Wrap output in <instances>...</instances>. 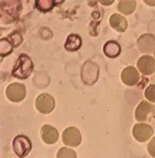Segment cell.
<instances>
[{"instance_id":"8","label":"cell","mask_w":155,"mask_h":158,"mask_svg":"<svg viewBox=\"0 0 155 158\" xmlns=\"http://www.w3.org/2000/svg\"><path fill=\"white\" fill-rule=\"evenodd\" d=\"M62 140L66 145L72 147L78 146L81 144L82 136L77 128L71 127L66 128L63 132Z\"/></svg>"},{"instance_id":"17","label":"cell","mask_w":155,"mask_h":158,"mask_svg":"<svg viewBox=\"0 0 155 158\" xmlns=\"http://www.w3.org/2000/svg\"><path fill=\"white\" fill-rule=\"evenodd\" d=\"M57 2L50 0H43V1H36L35 5L36 7L42 12H47L50 11L53 7L56 6Z\"/></svg>"},{"instance_id":"21","label":"cell","mask_w":155,"mask_h":158,"mask_svg":"<svg viewBox=\"0 0 155 158\" xmlns=\"http://www.w3.org/2000/svg\"><path fill=\"white\" fill-rule=\"evenodd\" d=\"M147 150L150 154L153 157H155V137H154L148 144Z\"/></svg>"},{"instance_id":"23","label":"cell","mask_w":155,"mask_h":158,"mask_svg":"<svg viewBox=\"0 0 155 158\" xmlns=\"http://www.w3.org/2000/svg\"><path fill=\"white\" fill-rule=\"evenodd\" d=\"M144 3H147L148 6H155V1H144Z\"/></svg>"},{"instance_id":"22","label":"cell","mask_w":155,"mask_h":158,"mask_svg":"<svg viewBox=\"0 0 155 158\" xmlns=\"http://www.w3.org/2000/svg\"><path fill=\"white\" fill-rule=\"evenodd\" d=\"M100 2H101L102 4L104 5V6H109V5L114 3V1H101Z\"/></svg>"},{"instance_id":"9","label":"cell","mask_w":155,"mask_h":158,"mask_svg":"<svg viewBox=\"0 0 155 158\" xmlns=\"http://www.w3.org/2000/svg\"><path fill=\"white\" fill-rule=\"evenodd\" d=\"M137 46L142 53H153L155 51V37L151 34H143L138 39Z\"/></svg>"},{"instance_id":"20","label":"cell","mask_w":155,"mask_h":158,"mask_svg":"<svg viewBox=\"0 0 155 158\" xmlns=\"http://www.w3.org/2000/svg\"><path fill=\"white\" fill-rule=\"evenodd\" d=\"M144 96L148 100L155 103V85H149L144 91Z\"/></svg>"},{"instance_id":"18","label":"cell","mask_w":155,"mask_h":158,"mask_svg":"<svg viewBox=\"0 0 155 158\" xmlns=\"http://www.w3.org/2000/svg\"><path fill=\"white\" fill-rule=\"evenodd\" d=\"M13 47L15 46L13 43L8 38L1 39V56L4 57L8 55L12 52Z\"/></svg>"},{"instance_id":"10","label":"cell","mask_w":155,"mask_h":158,"mask_svg":"<svg viewBox=\"0 0 155 158\" xmlns=\"http://www.w3.org/2000/svg\"><path fill=\"white\" fill-rule=\"evenodd\" d=\"M137 67L144 75H151L155 71V59L150 56H143L137 61Z\"/></svg>"},{"instance_id":"3","label":"cell","mask_w":155,"mask_h":158,"mask_svg":"<svg viewBox=\"0 0 155 158\" xmlns=\"http://www.w3.org/2000/svg\"><path fill=\"white\" fill-rule=\"evenodd\" d=\"M32 144L28 138L24 135H18L13 141V149L19 157H26L31 150Z\"/></svg>"},{"instance_id":"12","label":"cell","mask_w":155,"mask_h":158,"mask_svg":"<svg viewBox=\"0 0 155 158\" xmlns=\"http://www.w3.org/2000/svg\"><path fill=\"white\" fill-rule=\"evenodd\" d=\"M41 136L44 142L48 144H53L58 140L59 133L56 128L51 125H45L41 128Z\"/></svg>"},{"instance_id":"13","label":"cell","mask_w":155,"mask_h":158,"mask_svg":"<svg viewBox=\"0 0 155 158\" xmlns=\"http://www.w3.org/2000/svg\"><path fill=\"white\" fill-rule=\"evenodd\" d=\"M110 24L115 30L119 32H124L127 28V21L121 15L114 13L110 18Z\"/></svg>"},{"instance_id":"2","label":"cell","mask_w":155,"mask_h":158,"mask_svg":"<svg viewBox=\"0 0 155 158\" xmlns=\"http://www.w3.org/2000/svg\"><path fill=\"white\" fill-rule=\"evenodd\" d=\"M98 73L99 69L96 63L91 61H86L81 70L82 81L87 85H93L98 80Z\"/></svg>"},{"instance_id":"7","label":"cell","mask_w":155,"mask_h":158,"mask_svg":"<svg viewBox=\"0 0 155 158\" xmlns=\"http://www.w3.org/2000/svg\"><path fill=\"white\" fill-rule=\"evenodd\" d=\"M36 107L38 111L44 114L51 113L55 107L54 98L46 93L39 95L36 100Z\"/></svg>"},{"instance_id":"19","label":"cell","mask_w":155,"mask_h":158,"mask_svg":"<svg viewBox=\"0 0 155 158\" xmlns=\"http://www.w3.org/2000/svg\"><path fill=\"white\" fill-rule=\"evenodd\" d=\"M57 157H77L76 153L71 149H69L67 148H62L59 150Z\"/></svg>"},{"instance_id":"6","label":"cell","mask_w":155,"mask_h":158,"mask_svg":"<svg viewBox=\"0 0 155 158\" xmlns=\"http://www.w3.org/2000/svg\"><path fill=\"white\" fill-rule=\"evenodd\" d=\"M6 95L10 101L13 102H21L25 98V86L18 82L11 84L7 88Z\"/></svg>"},{"instance_id":"1","label":"cell","mask_w":155,"mask_h":158,"mask_svg":"<svg viewBox=\"0 0 155 158\" xmlns=\"http://www.w3.org/2000/svg\"><path fill=\"white\" fill-rule=\"evenodd\" d=\"M33 63L26 54H21L13 67L12 75L21 80L27 79L33 71Z\"/></svg>"},{"instance_id":"5","label":"cell","mask_w":155,"mask_h":158,"mask_svg":"<svg viewBox=\"0 0 155 158\" xmlns=\"http://www.w3.org/2000/svg\"><path fill=\"white\" fill-rule=\"evenodd\" d=\"M154 133L153 128L146 123H137L133 128V135L136 139L144 142L150 139Z\"/></svg>"},{"instance_id":"4","label":"cell","mask_w":155,"mask_h":158,"mask_svg":"<svg viewBox=\"0 0 155 158\" xmlns=\"http://www.w3.org/2000/svg\"><path fill=\"white\" fill-rule=\"evenodd\" d=\"M155 117V106L146 101H142L136 111V118L138 121H147Z\"/></svg>"},{"instance_id":"11","label":"cell","mask_w":155,"mask_h":158,"mask_svg":"<svg viewBox=\"0 0 155 158\" xmlns=\"http://www.w3.org/2000/svg\"><path fill=\"white\" fill-rule=\"evenodd\" d=\"M121 78L125 85L131 86L138 83L140 79V75L136 68L132 66H129L124 69V70L122 71Z\"/></svg>"},{"instance_id":"14","label":"cell","mask_w":155,"mask_h":158,"mask_svg":"<svg viewBox=\"0 0 155 158\" xmlns=\"http://www.w3.org/2000/svg\"><path fill=\"white\" fill-rule=\"evenodd\" d=\"M103 52L105 55L110 58L118 57L121 52L119 44L115 41H109L104 44Z\"/></svg>"},{"instance_id":"15","label":"cell","mask_w":155,"mask_h":158,"mask_svg":"<svg viewBox=\"0 0 155 158\" xmlns=\"http://www.w3.org/2000/svg\"><path fill=\"white\" fill-rule=\"evenodd\" d=\"M82 46V40L79 35L75 34H71L68 36L66 44H65V48L69 52H74Z\"/></svg>"},{"instance_id":"16","label":"cell","mask_w":155,"mask_h":158,"mask_svg":"<svg viewBox=\"0 0 155 158\" xmlns=\"http://www.w3.org/2000/svg\"><path fill=\"white\" fill-rule=\"evenodd\" d=\"M136 1H126V0H122L119 1L118 9L119 11L124 15H130L134 12L136 7Z\"/></svg>"}]
</instances>
